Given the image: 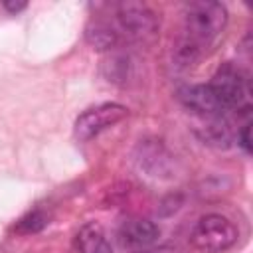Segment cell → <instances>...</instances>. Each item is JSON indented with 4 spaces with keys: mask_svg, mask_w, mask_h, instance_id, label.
<instances>
[{
    "mask_svg": "<svg viewBox=\"0 0 253 253\" xmlns=\"http://www.w3.org/2000/svg\"><path fill=\"white\" fill-rule=\"evenodd\" d=\"M227 24V10L219 2H192L184 12V40L202 49L210 42H213Z\"/></svg>",
    "mask_w": 253,
    "mask_h": 253,
    "instance_id": "obj_1",
    "label": "cell"
},
{
    "mask_svg": "<svg viewBox=\"0 0 253 253\" xmlns=\"http://www.w3.org/2000/svg\"><path fill=\"white\" fill-rule=\"evenodd\" d=\"M235 241H237V227L225 215L219 213L202 215L190 233L192 247L202 253H221L229 249Z\"/></svg>",
    "mask_w": 253,
    "mask_h": 253,
    "instance_id": "obj_2",
    "label": "cell"
},
{
    "mask_svg": "<svg viewBox=\"0 0 253 253\" xmlns=\"http://www.w3.org/2000/svg\"><path fill=\"white\" fill-rule=\"evenodd\" d=\"M208 85L225 109H231V107L249 109V103H245L247 93H249L247 79L243 77V73L233 63L219 65Z\"/></svg>",
    "mask_w": 253,
    "mask_h": 253,
    "instance_id": "obj_3",
    "label": "cell"
},
{
    "mask_svg": "<svg viewBox=\"0 0 253 253\" xmlns=\"http://www.w3.org/2000/svg\"><path fill=\"white\" fill-rule=\"evenodd\" d=\"M126 115H128V109L119 103H103V105L91 107L75 119V126H73L75 136L79 140H91L103 130L119 125L123 119H126Z\"/></svg>",
    "mask_w": 253,
    "mask_h": 253,
    "instance_id": "obj_4",
    "label": "cell"
},
{
    "mask_svg": "<svg viewBox=\"0 0 253 253\" xmlns=\"http://www.w3.org/2000/svg\"><path fill=\"white\" fill-rule=\"evenodd\" d=\"M117 22L121 30L134 40L152 38L158 32V18L156 14L140 2H123L117 8Z\"/></svg>",
    "mask_w": 253,
    "mask_h": 253,
    "instance_id": "obj_5",
    "label": "cell"
},
{
    "mask_svg": "<svg viewBox=\"0 0 253 253\" xmlns=\"http://www.w3.org/2000/svg\"><path fill=\"white\" fill-rule=\"evenodd\" d=\"M178 101L192 113L206 119L223 117L225 107L217 101L210 85H184L178 89Z\"/></svg>",
    "mask_w": 253,
    "mask_h": 253,
    "instance_id": "obj_6",
    "label": "cell"
},
{
    "mask_svg": "<svg viewBox=\"0 0 253 253\" xmlns=\"http://www.w3.org/2000/svg\"><path fill=\"white\" fill-rule=\"evenodd\" d=\"M160 237V227L144 217H132L126 219L119 229V241L123 247H128L132 251L152 247Z\"/></svg>",
    "mask_w": 253,
    "mask_h": 253,
    "instance_id": "obj_7",
    "label": "cell"
},
{
    "mask_svg": "<svg viewBox=\"0 0 253 253\" xmlns=\"http://www.w3.org/2000/svg\"><path fill=\"white\" fill-rule=\"evenodd\" d=\"M79 253H113V247L107 239V233L101 223L87 221L75 237Z\"/></svg>",
    "mask_w": 253,
    "mask_h": 253,
    "instance_id": "obj_8",
    "label": "cell"
},
{
    "mask_svg": "<svg viewBox=\"0 0 253 253\" xmlns=\"http://www.w3.org/2000/svg\"><path fill=\"white\" fill-rule=\"evenodd\" d=\"M198 136L210 144V146H215V148H227L231 144V138H233V132H231V125L223 119V117H215V119H208L204 126H200L198 130Z\"/></svg>",
    "mask_w": 253,
    "mask_h": 253,
    "instance_id": "obj_9",
    "label": "cell"
},
{
    "mask_svg": "<svg viewBox=\"0 0 253 253\" xmlns=\"http://www.w3.org/2000/svg\"><path fill=\"white\" fill-rule=\"evenodd\" d=\"M85 40L93 49L107 51L119 43V34L105 24H89L85 28Z\"/></svg>",
    "mask_w": 253,
    "mask_h": 253,
    "instance_id": "obj_10",
    "label": "cell"
},
{
    "mask_svg": "<svg viewBox=\"0 0 253 253\" xmlns=\"http://www.w3.org/2000/svg\"><path fill=\"white\" fill-rule=\"evenodd\" d=\"M45 225H47V215H45L43 211L36 210V211H30L28 215H24V217L16 223V231L28 235V233H38V231H42Z\"/></svg>",
    "mask_w": 253,
    "mask_h": 253,
    "instance_id": "obj_11",
    "label": "cell"
},
{
    "mask_svg": "<svg viewBox=\"0 0 253 253\" xmlns=\"http://www.w3.org/2000/svg\"><path fill=\"white\" fill-rule=\"evenodd\" d=\"M251 125L247 123V125H243L241 126V130L237 132V142H239V146L245 150V152H251Z\"/></svg>",
    "mask_w": 253,
    "mask_h": 253,
    "instance_id": "obj_12",
    "label": "cell"
},
{
    "mask_svg": "<svg viewBox=\"0 0 253 253\" xmlns=\"http://www.w3.org/2000/svg\"><path fill=\"white\" fill-rule=\"evenodd\" d=\"M132 253H180L178 249L174 247H144V249H138V251H132Z\"/></svg>",
    "mask_w": 253,
    "mask_h": 253,
    "instance_id": "obj_13",
    "label": "cell"
},
{
    "mask_svg": "<svg viewBox=\"0 0 253 253\" xmlns=\"http://www.w3.org/2000/svg\"><path fill=\"white\" fill-rule=\"evenodd\" d=\"M2 6H4V8L10 12V14H18V12H22V10H24L28 4H26V2H14V0H6Z\"/></svg>",
    "mask_w": 253,
    "mask_h": 253,
    "instance_id": "obj_14",
    "label": "cell"
}]
</instances>
